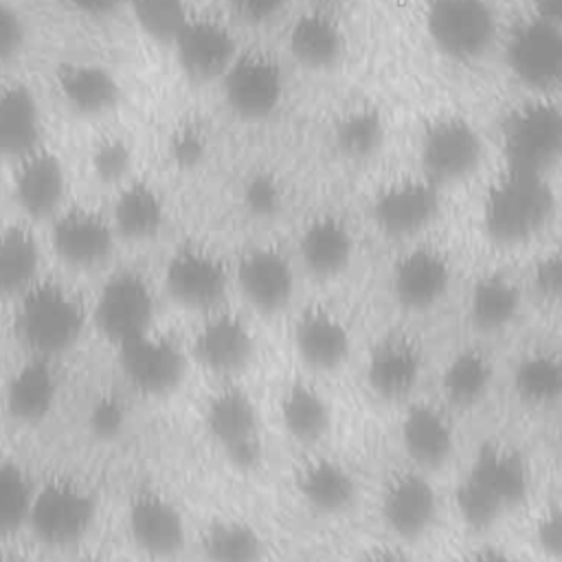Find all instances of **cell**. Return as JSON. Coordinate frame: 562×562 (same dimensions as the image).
I'll return each mask as SVG.
<instances>
[{
    "label": "cell",
    "mask_w": 562,
    "mask_h": 562,
    "mask_svg": "<svg viewBox=\"0 0 562 562\" xmlns=\"http://www.w3.org/2000/svg\"><path fill=\"white\" fill-rule=\"evenodd\" d=\"M553 209L555 195L544 176L509 169L487 191L483 224L494 241L520 244L547 226Z\"/></svg>",
    "instance_id": "cell-1"
},
{
    "label": "cell",
    "mask_w": 562,
    "mask_h": 562,
    "mask_svg": "<svg viewBox=\"0 0 562 562\" xmlns=\"http://www.w3.org/2000/svg\"><path fill=\"white\" fill-rule=\"evenodd\" d=\"M15 329L35 356L48 358L66 351L79 338L83 310L61 285L35 281L20 294Z\"/></svg>",
    "instance_id": "cell-2"
},
{
    "label": "cell",
    "mask_w": 562,
    "mask_h": 562,
    "mask_svg": "<svg viewBox=\"0 0 562 562\" xmlns=\"http://www.w3.org/2000/svg\"><path fill=\"white\" fill-rule=\"evenodd\" d=\"M507 167L544 176L560 158L562 116L555 103L538 99L509 112L501 130Z\"/></svg>",
    "instance_id": "cell-3"
},
{
    "label": "cell",
    "mask_w": 562,
    "mask_h": 562,
    "mask_svg": "<svg viewBox=\"0 0 562 562\" xmlns=\"http://www.w3.org/2000/svg\"><path fill=\"white\" fill-rule=\"evenodd\" d=\"M496 13L487 0H430L426 31L446 57L472 61L496 40Z\"/></svg>",
    "instance_id": "cell-4"
},
{
    "label": "cell",
    "mask_w": 562,
    "mask_h": 562,
    "mask_svg": "<svg viewBox=\"0 0 562 562\" xmlns=\"http://www.w3.org/2000/svg\"><path fill=\"white\" fill-rule=\"evenodd\" d=\"M94 520V501L77 483L53 479L31 494L26 525L48 547H68L86 536Z\"/></svg>",
    "instance_id": "cell-5"
},
{
    "label": "cell",
    "mask_w": 562,
    "mask_h": 562,
    "mask_svg": "<svg viewBox=\"0 0 562 562\" xmlns=\"http://www.w3.org/2000/svg\"><path fill=\"white\" fill-rule=\"evenodd\" d=\"M483 140L472 123L446 116L426 127L419 143V165L424 178L435 187L468 178L481 162Z\"/></svg>",
    "instance_id": "cell-6"
},
{
    "label": "cell",
    "mask_w": 562,
    "mask_h": 562,
    "mask_svg": "<svg viewBox=\"0 0 562 562\" xmlns=\"http://www.w3.org/2000/svg\"><path fill=\"white\" fill-rule=\"evenodd\" d=\"M220 81L228 110L244 121H263L281 105L283 72L263 53L237 55Z\"/></svg>",
    "instance_id": "cell-7"
},
{
    "label": "cell",
    "mask_w": 562,
    "mask_h": 562,
    "mask_svg": "<svg viewBox=\"0 0 562 562\" xmlns=\"http://www.w3.org/2000/svg\"><path fill=\"white\" fill-rule=\"evenodd\" d=\"M509 72L531 90H547L558 83L562 68L560 26L547 18H529L520 22L505 46Z\"/></svg>",
    "instance_id": "cell-8"
},
{
    "label": "cell",
    "mask_w": 562,
    "mask_h": 562,
    "mask_svg": "<svg viewBox=\"0 0 562 562\" xmlns=\"http://www.w3.org/2000/svg\"><path fill=\"white\" fill-rule=\"evenodd\" d=\"M154 318V294L147 281L136 272L114 274L101 290L94 305L97 327L123 345L149 331Z\"/></svg>",
    "instance_id": "cell-9"
},
{
    "label": "cell",
    "mask_w": 562,
    "mask_h": 562,
    "mask_svg": "<svg viewBox=\"0 0 562 562\" xmlns=\"http://www.w3.org/2000/svg\"><path fill=\"white\" fill-rule=\"evenodd\" d=\"M206 428L235 468L252 470L261 461L257 435V411L248 393L228 386L220 391L206 408Z\"/></svg>",
    "instance_id": "cell-10"
},
{
    "label": "cell",
    "mask_w": 562,
    "mask_h": 562,
    "mask_svg": "<svg viewBox=\"0 0 562 562\" xmlns=\"http://www.w3.org/2000/svg\"><path fill=\"white\" fill-rule=\"evenodd\" d=\"M171 46L180 70L198 83L220 79L239 55L233 33L211 18H189Z\"/></svg>",
    "instance_id": "cell-11"
},
{
    "label": "cell",
    "mask_w": 562,
    "mask_h": 562,
    "mask_svg": "<svg viewBox=\"0 0 562 562\" xmlns=\"http://www.w3.org/2000/svg\"><path fill=\"white\" fill-rule=\"evenodd\" d=\"M125 378L143 393L165 395L178 386L184 373L182 351L162 336L149 331L119 345Z\"/></svg>",
    "instance_id": "cell-12"
},
{
    "label": "cell",
    "mask_w": 562,
    "mask_h": 562,
    "mask_svg": "<svg viewBox=\"0 0 562 562\" xmlns=\"http://www.w3.org/2000/svg\"><path fill=\"white\" fill-rule=\"evenodd\" d=\"M439 213V187L424 180H402L386 187L373 202V220L389 237H411Z\"/></svg>",
    "instance_id": "cell-13"
},
{
    "label": "cell",
    "mask_w": 562,
    "mask_h": 562,
    "mask_svg": "<svg viewBox=\"0 0 562 562\" xmlns=\"http://www.w3.org/2000/svg\"><path fill=\"white\" fill-rule=\"evenodd\" d=\"M13 195L31 220L53 217L66 195V169L61 160L42 147L15 160Z\"/></svg>",
    "instance_id": "cell-14"
},
{
    "label": "cell",
    "mask_w": 562,
    "mask_h": 562,
    "mask_svg": "<svg viewBox=\"0 0 562 562\" xmlns=\"http://www.w3.org/2000/svg\"><path fill=\"white\" fill-rule=\"evenodd\" d=\"M50 239L61 261L72 268H92L112 252L114 228L94 211L70 209L57 215Z\"/></svg>",
    "instance_id": "cell-15"
},
{
    "label": "cell",
    "mask_w": 562,
    "mask_h": 562,
    "mask_svg": "<svg viewBox=\"0 0 562 562\" xmlns=\"http://www.w3.org/2000/svg\"><path fill=\"white\" fill-rule=\"evenodd\" d=\"M167 288L187 307H213L224 296L226 270L211 252L187 246L167 266Z\"/></svg>",
    "instance_id": "cell-16"
},
{
    "label": "cell",
    "mask_w": 562,
    "mask_h": 562,
    "mask_svg": "<svg viewBox=\"0 0 562 562\" xmlns=\"http://www.w3.org/2000/svg\"><path fill=\"white\" fill-rule=\"evenodd\" d=\"M130 533L151 558H171L182 549L184 525L178 509L156 492H140L130 505Z\"/></svg>",
    "instance_id": "cell-17"
},
{
    "label": "cell",
    "mask_w": 562,
    "mask_h": 562,
    "mask_svg": "<svg viewBox=\"0 0 562 562\" xmlns=\"http://www.w3.org/2000/svg\"><path fill=\"white\" fill-rule=\"evenodd\" d=\"M382 514L395 533L404 538H417L435 520L437 496L424 476L415 472H402L395 474L384 490Z\"/></svg>",
    "instance_id": "cell-18"
},
{
    "label": "cell",
    "mask_w": 562,
    "mask_h": 562,
    "mask_svg": "<svg viewBox=\"0 0 562 562\" xmlns=\"http://www.w3.org/2000/svg\"><path fill=\"white\" fill-rule=\"evenodd\" d=\"M42 112L35 94L22 83L0 86V162L20 160L40 147Z\"/></svg>",
    "instance_id": "cell-19"
},
{
    "label": "cell",
    "mask_w": 562,
    "mask_h": 562,
    "mask_svg": "<svg viewBox=\"0 0 562 562\" xmlns=\"http://www.w3.org/2000/svg\"><path fill=\"white\" fill-rule=\"evenodd\" d=\"M55 83L64 105L79 116H103L121 99L116 77L99 64H66L57 70Z\"/></svg>",
    "instance_id": "cell-20"
},
{
    "label": "cell",
    "mask_w": 562,
    "mask_h": 562,
    "mask_svg": "<svg viewBox=\"0 0 562 562\" xmlns=\"http://www.w3.org/2000/svg\"><path fill=\"white\" fill-rule=\"evenodd\" d=\"M237 279L244 296L259 312L281 310L290 301L294 288L292 268L274 248L250 250L237 268Z\"/></svg>",
    "instance_id": "cell-21"
},
{
    "label": "cell",
    "mask_w": 562,
    "mask_h": 562,
    "mask_svg": "<svg viewBox=\"0 0 562 562\" xmlns=\"http://www.w3.org/2000/svg\"><path fill=\"white\" fill-rule=\"evenodd\" d=\"M450 281V268L441 252L417 248L393 270V292L408 310H426L437 303Z\"/></svg>",
    "instance_id": "cell-22"
},
{
    "label": "cell",
    "mask_w": 562,
    "mask_h": 562,
    "mask_svg": "<svg viewBox=\"0 0 562 562\" xmlns=\"http://www.w3.org/2000/svg\"><path fill=\"white\" fill-rule=\"evenodd\" d=\"M288 50L299 66L321 72L340 61L345 37L334 18L323 11H307L292 22L288 31Z\"/></svg>",
    "instance_id": "cell-23"
},
{
    "label": "cell",
    "mask_w": 562,
    "mask_h": 562,
    "mask_svg": "<svg viewBox=\"0 0 562 562\" xmlns=\"http://www.w3.org/2000/svg\"><path fill=\"white\" fill-rule=\"evenodd\" d=\"M57 397V375L48 358L35 356L9 380L4 402L13 419L33 424L48 415Z\"/></svg>",
    "instance_id": "cell-24"
},
{
    "label": "cell",
    "mask_w": 562,
    "mask_h": 562,
    "mask_svg": "<svg viewBox=\"0 0 562 562\" xmlns=\"http://www.w3.org/2000/svg\"><path fill=\"white\" fill-rule=\"evenodd\" d=\"M422 371V356L417 347L404 336H391L382 340L369 358L367 378L371 389L386 397L395 400L406 395Z\"/></svg>",
    "instance_id": "cell-25"
},
{
    "label": "cell",
    "mask_w": 562,
    "mask_h": 562,
    "mask_svg": "<svg viewBox=\"0 0 562 562\" xmlns=\"http://www.w3.org/2000/svg\"><path fill=\"white\" fill-rule=\"evenodd\" d=\"M193 347L198 360L204 367L231 373L248 362L252 351V338L237 316L220 314L202 325Z\"/></svg>",
    "instance_id": "cell-26"
},
{
    "label": "cell",
    "mask_w": 562,
    "mask_h": 562,
    "mask_svg": "<svg viewBox=\"0 0 562 562\" xmlns=\"http://www.w3.org/2000/svg\"><path fill=\"white\" fill-rule=\"evenodd\" d=\"M470 474L483 483L503 507L518 505L529 490V468L509 446L485 443L476 452Z\"/></svg>",
    "instance_id": "cell-27"
},
{
    "label": "cell",
    "mask_w": 562,
    "mask_h": 562,
    "mask_svg": "<svg viewBox=\"0 0 562 562\" xmlns=\"http://www.w3.org/2000/svg\"><path fill=\"white\" fill-rule=\"evenodd\" d=\"M294 342L303 360L316 369H334L349 353L347 327L325 310H307L294 327Z\"/></svg>",
    "instance_id": "cell-28"
},
{
    "label": "cell",
    "mask_w": 562,
    "mask_h": 562,
    "mask_svg": "<svg viewBox=\"0 0 562 562\" xmlns=\"http://www.w3.org/2000/svg\"><path fill=\"white\" fill-rule=\"evenodd\" d=\"M301 257L318 277L338 274L351 259L353 237L347 224L334 215L312 220L301 235Z\"/></svg>",
    "instance_id": "cell-29"
},
{
    "label": "cell",
    "mask_w": 562,
    "mask_h": 562,
    "mask_svg": "<svg viewBox=\"0 0 562 562\" xmlns=\"http://www.w3.org/2000/svg\"><path fill=\"white\" fill-rule=\"evenodd\" d=\"M402 441L419 465H441L452 450V426L446 415L430 406H413L402 422Z\"/></svg>",
    "instance_id": "cell-30"
},
{
    "label": "cell",
    "mask_w": 562,
    "mask_h": 562,
    "mask_svg": "<svg viewBox=\"0 0 562 562\" xmlns=\"http://www.w3.org/2000/svg\"><path fill=\"white\" fill-rule=\"evenodd\" d=\"M40 246L35 235L20 224L0 231V296H20L35 283Z\"/></svg>",
    "instance_id": "cell-31"
},
{
    "label": "cell",
    "mask_w": 562,
    "mask_h": 562,
    "mask_svg": "<svg viewBox=\"0 0 562 562\" xmlns=\"http://www.w3.org/2000/svg\"><path fill=\"white\" fill-rule=\"evenodd\" d=\"M165 209L160 195L145 182H132L114 200V231L125 239L140 241L154 237L162 226Z\"/></svg>",
    "instance_id": "cell-32"
},
{
    "label": "cell",
    "mask_w": 562,
    "mask_h": 562,
    "mask_svg": "<svg viewBox=\"0 0 562 562\" xmlns=\"http://www.w3.org/2000/svg\"><path fill=\"white\" fill-rule=\"evenodd\" d=\"M303 498L321 512L347 509L356 496L353 476L336 461L316 459L299 472Z\"/></svg>",
    "instance_id": "cell-33"
},
{
    "label": "cell",
    "mask_w": 562,
    "mask_h": 562,
    "mask_svg": "<svg viewBox=\"0 0 562 562\" xmlns=\"http://www.w3.org/2000/svg\"><path fill=\"white\" fill-rule=\"evenodd\" d=\"M386 123L373 108H353L334 127V145L349 160H367L382 147Z\"/></svg>",
    "instance_id": "cell-34"
},
{
    "label": "cell",
    "mask_w": 562,
    "mask_h": 562,
    "mask_svg": "<svg viewBox=\"0 0 562 562\" xmlns=\"http://www.w3.org/2000/svg\"><path fill=\"white\" fill-rule=\"evenodd\" d=\"M518 312L516 285L498 274L483 277L470 296V316L479 329H501Z\"/></svg>",
    "instance_id": "cell-35"
},
{
    "label": "cell",
    "mask_w": 562,
    "mask_h": 562,
    "mask_svg": "<svg viewBox=\"0 0 562 562\" xmlns=\"http://www.w3.org/2000/svg\"><path fill=\"white\" fill-rule=\"evenodd\" d=\"M281 417L292 437L316 441L329 426V408L318 391L307 384H292L281 402Z\"/></svg>",
    "instance_id": "cell-36"
},
{
    "label": "cell",
    "mask_w": 562,
    "mask_h": 562,
    "mask_svg": "<svg viewBox=\"0 0 562 562\" xmlns=\"http://www.w3.org/2000/svg\"><path fill=\"white\" fill-rule=\"evenodd\" d=\"M492 382V364L476 349L461 351L443 373V393L457 406H470L483 397Z\"/></svg>",
    "instance_id": "cell-37"
},
{
    "label": "cell",
    "mask_w": 562,
    "mask_h": 562,
    "mask_svg": "<svg viewBox=\"0 0 562 562\" xmlns=\"http://www.w3.org/2000/svg\"><path fill=\"white\" fill-rule=\"evenodd\" d=\"M202 549L209 562H259V533L237 520H220L211 525L202 538Z\"/></svg>",
    "instance_id": "cell-38"
},
{
    "label": "cell",
    "mask_w": 562,
    "mask_h": 562,
    "mask_svg": "<svg viewBox=\"0 0 562 562\" xmlns=\"http://www.w3.org/2000/svg\"><path fill=\"white\" fill-rule=\"evenodd\" d=\"M516 393L531 404H549L562 391V367L551 353H531L520 360L514 373Z\"/></svg>",
    "instance_id": "cell-39"
},
{
    "label": "cell",
    "mask_w": 562,
    "mask_h": 562,
    "mask_svg": "<svg viewBox=\"0 0 562 562\" xmlns=\"http://www.w3.org/2000/svg\"><path fill=\"white\" fill-rule=\"evenodd\" d=\"M31 494L24 470L11 459L0 457V536H9L26 525Z\"/></svg>",
    "instance_id": "cell-40"
},
{
    "label": "cell",
    "mask_w": 562,
    "mask_h": 562,
    "mask_svg": "<svg viewBox=\"0 0 562 562\" xmlns=\"http://www.w3.org/2000/svg\"><path fill=\"white\" fill-rule=\"evenodd\" d=\"M130 9L140 31L162 44H171L189 20L184 0H130Z\"/></svg>",
    "instance_id": "cell-41"
},
{
    "label": "cell",
    "mask_w": 562,
    "mask_h": 562,
    "mask_svg": "<svg viewBox=\"0 0 562 562\" xmlns=\"http://www.w3.org/2000/svg\"><path fill=\"white\" fill-rule=\"evenodd\" d=\"M454 503H457L461 518L474 529L490 527L498 518V514L505 509L503 503L483 483H479L472 474H468L461 481V485L457 487Z\"/></svg>",
    "instance_id": "cell-42"
},
{
    "label": "cell",
    "mask_w": 562,
    "mask_h": 562,
    "mask_svg": "<svg viewBox=\"0 0 562 562\" xmlns=\"http://www.w3.org/2000/svg\"><path fill=\"white\" fill-rule=\"evenodd\" d=\"M90 169L103 184L121 182L132 169V149L123 138H101L90 154Z\"/></svg>",
    "instance_id": "cell-43"
},
{
    "label": "cell",
    "mask_w": 562,
    "mask_h": 562,
    "mask_svg": "<svg viewBox=\"0 0 562 562\" xmlns=\"http://www.w3.org/2000/svg\"><path fill=\"white\" fill-rule=\"evenodd\" d=\"M283 202V189L277 178L255 173L244 184V204L257 217H272Z\"/></svg>",
    "instance_id": "cell-44"
},
{
    "label": "cell",
    "mask_w": 562,
    "mask_h": 562,
    "mask_svg": "<svg viewBox=\"0 0 562 562\" xmlns=\"http://www.w3.org/2000/svg\"><path fill=\"white\" fill-rule=\"evenodd\" d=\"M24 40L26 29L22 15L13 7L0 2V66L13 61L20 55Z\"/></svg>",
    "instance_id": "cell-45"
},
{
    "label": "cell",
    "mask_w": 562,
    "mask_h": 562,
    "mask_svg": "<svg viewBox=\"0 0 562 562\" xmlns=\"http://www.w3.org/2000/svg\"><path fill=\"white\" fill-rule=\"evenodd\" d=\"M88 424H90V430H92L97 437L112 439V437H116V435L123 430V426H125V408H123V404H121L116 397L103 395V397L97 400L94 406L90 408Z\"/></svg>",
    "instance_id": "cell-46"
},
{
    "label": "cell",
    "mask_w": 562,
    "mask_h": 562,
    "mask_svg": "<svg viewBox=\"0 0 562 562\" xmlns=\"http://www.w3.org/2000/svg\"><path fill=\"white\" fill-rule=\"evenodd\" d=\"M169 147L176 165L195 167L206 156V136L195 127H182L173 134Z\"/></svg>",
    "instance_id": "cell-47"
},
{
    "label": "cell",
    "mask_w": 562,
    "mask_h": 562,
    "mask_svg": "<svg viewBox=\"0 0 562 562\" xmlns=\"http://www.w3.org/2000/svg\"><path fill=\"white\" fill-rule=\"evenodd\" d=\"M533 285L544 299H555L562 290V261L558 252L542 257L533 270Z\"/></svg>",
    "instance_id": "cell-48"
},
{
    "label": "cell",
    "mask_w": 562,
    "mask_h": 562,
    "mask_svg": "<svg viewBox=\"0 0 562 562\" xmlns=\"http://www.w3.org/2000/svg\"><path fill=\"white\" fill-rule=\"evenodd\" d=\"M536 540L540 544L542 551H547L549 555L558 558L560 549H562V520H560V512L553 509L549 514H544L536 527Z\"/></svg>",
    "instance_id": "cell-49"
},
{
    "label": "cell",
    "mask_w": 562,
    "mask_h": 562,
    "mask_svg": "<svg viewBox=\"0 0 562 562\" xmlns=\"http://www.w3.org/2000/svg\"><path fill=\"white\" fill-rule=\"evenodd\" d=\"M285 0H231L233 9L248 20H266L274 15Z\"/></svg>",
    "instance_id": "cell-50"
},
{
    "label": "cell",
    "mask_w": 562,
    "mask_h": 562,
    "mask_svg": "<svg viewBox=\"0 0 562 562\" xmlns=\"http://www.w3.org/2000/svg\"><path fill=\"white\" fill-rule=\"evenodd\" d=\"M468 562H518V560H516V558H512V555H509V553H505V551L485 549V551L474 553Z\"/></svg>",
    "instance_id": "cell-51"
},
{
    "label": "cell",
    "mask_w": 562,
    "mask_h": 562,
    "mask_svg": "<svg viewBox=\"0 0 562 562\" xmlns=\"http://www.w3.org/2000/svg\"><path fill=\"white\" fill-rule=\"evenodd\" d=\"M538 4V18H547L558 22V11H560V0H536Z\"/></svg>",
    "instance_id": "cell-52"
},
{
    "label": "cell",
    "mask_w": 562,
    "mask_h": 562,
    "mask_svg": "<svg viewBox=\"0 0 562 562\" xmlns=\"http://www.w3.org/2000/svg\"><path fill=\"white\" fill-rule=\"evenodd\" d=\"M364 562H411V560L404 558V555L397 553V551H386V549H382V551L369 553V555L364 558Z\"/></svg>",
    "instance_id": "cell-53"
},
{
    "label": "cell",
    "mask_w": 562,
    "mask_h": 562,
    "mask_svg": "<svg viewBox=\"0 0 562 562\" xmlns=\"http://www.w3.org/2000/svg\"><path fill=\"white\" fill-rule=\"evenodd\" d=\"M77 4H81V7H86V9H103V7H108L112 0H75Z\"/></svg>",
    "instance_id": "cell-54"
},
{
    "label": "cell",
    "mask_w": 562,
    "mask_h": 562,
    "mask_svg": "<svg viewBox=\"0 0 562 562\" xmlns=\"http://www.w3.org/2000/svg\"><path fill=\"white\" fill-rule=\"evenodd\" d=\"M0 562H18V560L11 555H0Z\"/></svg>",
    "instance_id": "cell-55"
},
{
    "label": "cell",
    "mask_w": 562,
    "mask_h": 562,
    "mask_svg": "<svg viewBox=\"0 0 562 562\" xmlns=\"http://www.w3.org/2000/svg\"><path fill=\"white\" fill-rule=\"evenodd\" d=\"M92 562H103V560H92Z\"/></svg>",
    "instance_id": "cell-56"
}]
</instances>
